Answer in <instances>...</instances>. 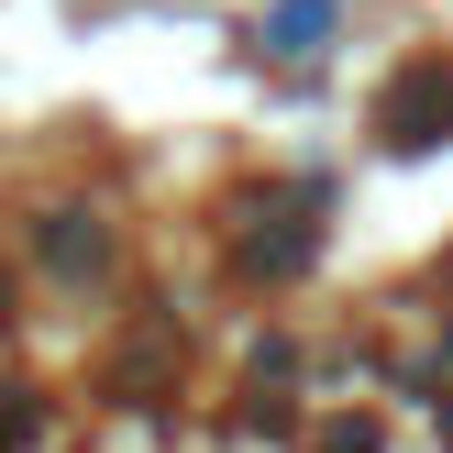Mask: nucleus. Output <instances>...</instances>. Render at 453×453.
<instances>
[{
    "label": "nucleus",
    "mask_w": 453,
    "mask_h": 453,
    "mask_svg": "<svg viewBox=\"0 0 453 453\" xmlns=\"http://www.w3.org/2000/svg\"><path fill=\"white\" fill-rule=\"evenodd\" d=\"M376 122H388V144H442V122H453V56H420L410 78H388Z\"/></svg>",
    "instance_id": "1"
}]
</instances>
